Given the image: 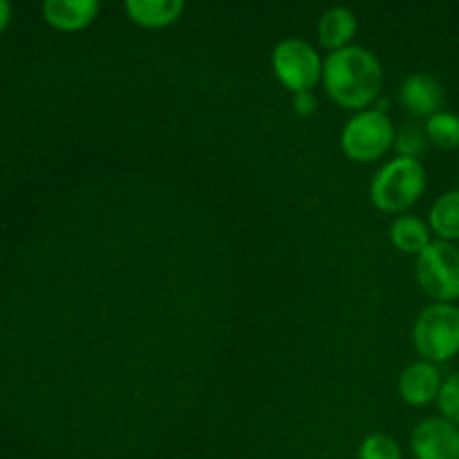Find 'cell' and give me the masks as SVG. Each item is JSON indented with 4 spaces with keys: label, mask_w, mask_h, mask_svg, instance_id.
I'll list each match as a JSON object with an SVG mask.
<instances>
[{
    "label": "cell",
    "mask_w": 459,
    "mask_h": 459,
    "mask_svg": "<svg viewBox=\"0 0 459 459\" xmlns=\"http://www.w3.org/2000/svg\"><path fill=\"white\" fill-rule=\"evenodd\" d=\"M323 88L336 106L352 112L368 110L384 88V67L370 49L348 45L330 52L323 63Z\"/></svg>",
    "instance_id": "cell-1"
},
{
    "label": "cell",
    "mask_w": 459,
    "mask_h": 459,
    "mask_svg": "<svg viewBox=\"0 0 459 459\" xmlns=\"http://www.w3.org/2000/svg\"><path fill=\"white\" fill-rule=\"evenodd\" d=\"M429 186L424 164L412 157L385 161L370 182V200L381 213H406L421 200Z\"/></svg>",
    "instance_id": "cell-2"
},
{
    "label": "cell",
    "mask_w": 459,
    "mask_h": 459,
    "mask_svg": "<svg viewBox=\"0 0 459 459\" xmlns=\"http://www.w3.org/2000/svg\"><path fill=\"white\" fill-rule=\"evenodd\" d=\"M412 345L424 361L446 363L459 354V307L433 303L420 312L412 325Z\"/></svg>",
    "instance_id": "cell-3"
},
{
    "label": "cell",
    "mask_w": 459,
    "mask_h": 459,
    "mask_svg": "<svg viewBox=\"0 0 459 459\" xmlns=\"http://www.w3.org/2000/svg\"><path fill=\"white\" fill-rule=\"evenodd\" d=\"M394 134H397V130H394L388 112L368 108V110L354 112L348 124L343 126L341 151L350 161L372 164L394 146Z\"/></svg>",
    "instance_id": "cell-4"
},
{
    "label": "cell",
    "mask_w": 459,
    "mask_h": 459,
    "mask_svg": "<svg viewBox=\"0 0 459 459\" xmlns=\"http://www.w3.org/2000/svg\"><path fill=\"white\" fill-rule=\"evenodd\" d=\"M415 276L421 291L435 303L459 300V247L433 240L415 260Z\"/></svg>",
    "instance_id": "cell-5"
},
{
    "label": "cell",
    "mask_w": 459,
    "mask_h": 459,
    "mask_svg": "<svg viewBox=\"0 0 459 459\" xmlns=\"http://www.w3.org/2000/svg\"><path fill=\"white\" fill-rule=\"evenodd\" d=\"M323 58L307 40L285 39L273 48L272 67L291 94L312 92L323 81Z\"/></svg>",
    "instance_id": "cell-6"
},
{
    "label": "cell",
    "mask_w": 459,
    "mask_h": 459,
    "mask_svg": "<svg viewBox=\"0 0 459 459\" xmlns=\"http://www.w3.org/2000/svg\"><path fill=\"white\" fill-rule=\"evenodd\" d=\"M415 459H459V426L444 417L420 421L411 433Z\"/></svg>",
    "instance_id": "cell-7"
},
{
    "label": "cell",
    "mask_w": 459,
    "mask_h": 459,
    "mask_svg": "<svg viewBox=\"0 0 459 459\" xmlns=\"http://www.w3.org/2000/svg\"><path fill=\"white\" fill-rule=\"evenodd\" d=\"M399 99H402L403 110L415 119H430L433 115L442 112L444 103H446L442 83L426 72H415V74L406 76L402 90H399Z\"/></svg>",
    "instance_id": "cell-8"
},
{
    "label": "cell",
    "mask_w": 459,
    "mask_h": 459,
    "mask_svg": "<svg viewBox=\"0 0 459 459\" xmlns=\"http://www.w3.org/2000/svg\"><path fill=\"white\" fill-rule=\"evenodd\" d=\"M444 377L439 368L430 361L411 363L406 370L399 375V397L412 408H426L437 402L439 390H442Z\"/></svg>",
    "instance_id": "cell-9"
},
{
    "label": "cell",
    "mask_w": 459,
    "mask_h": 459,
    "mask_svg": "<svg viewBox=\"0 0 459 459\" xmlns=\"http://www.w3.org/2000/svg\"><path fill=\"white\" fill-rule=\"evenodd\" d=\"M99 0H43V16L54 30L81 31L97 18Z\"/></svg>",
    "instance_id": "cell-10"
},
{
    "label": "cell",
    "mask_w": 459,
    "mask_h": 459,
    "mask_svg": "<svg viewBox=\"0 0 459 459\" xmlns=\"http://www.w3.org/2000/svg\"><path fill=\"white\" fill-rule=\"evenodd\" d=\"M130 21L143 30H164L179 21L186 0H124Z\"/></svg>",
    "instance_id": "cell-11"
},
{
    "label": "cell",
    "mask_w": 459,
    "mask_h": 459,
    "mask_svg": "<svg viewBox=\"0 0 459 459\" xmlns=\"http://www.w3.org/2000/svg\"><path fill=\"white\" fill-rule=\"evenodd\" d=\"M357 30L359 22L352 9L332 7L318 21L316 36L323 48L330 49V52H336V49H343L352 43V39L357 36Z\"/></svg>",
    "instance_id": "cell-12"
},
{
    "label": "cell",
    "mask_w": 459,
    "mask_h": 459,
    "mask_svg": "<svg viewBox=\"0 0 459 459\" xmlns=\"http://www.w3.org/2000/svg\"><path fill=\"white\" fill-rule=\"evenodd\" d=\"M390 242H393L399 254L415 255L417 258L433 242V231H430L426 220L403 213L390 224Z\"/></svg>",
    "instance_id": "cell-13"
},
{
    "label": "cell",
    "mask_w": 459,
    "mask_h": 459,
    "mask_svg": "<svg viewBox=\"0 0 459 459\" xmlns=\"http://www.w3.org/2000/svg\"><path fill=\"white\" fill-rule=\"evenodd\" d=\"M429 227L437 240H459V188L446 191L435 200L429 213Z\"/></svg>",
    "instance_id": "cell-14"
},
{
    "label": "cell",
    "mask_w": 459,
    "mask_h": 459,
    "mask_svg": "<svg viewBox=\"0 0 459 459\" xmlns=\"http://www.w3.org/2000/svg\"><path fill=\"white\" fill-rule=\"evenodd\" d=\"M424 130L433 146L442 148V151L459 148V115H455V112H437L430 119H426Z\"/></svg>",
    "instance_id": "cell-15"
},
{
    "label": "cell",
    "mask_w": 459,
    "mask_h": 459,
    "mask_svg": "<svg viewBox=\"0 0 459 459\" xmlns=\"http://www.w3.org/2000/svg\"><path fill=\"white\" fill-rule=\"evenodd\" d=\"M429 137H426V130L420 128L415 124H406L397 130L394 134V151L397 157H412V160H420L421 155L429 148Z\"/></svg>",
    "instance_id": "cell-16"
},
{
    "label": "cell",
    "mask_w": 459,
    "mask_h": 459,
    "mask_svg": "<svg viewBox=\"0 0 459 459\" xmlns=\"http://www.w3.org/2000/svg\"><path fill=\"white\" fill-rule=\"evenodd\" d=\"M357 459H403L397 439L385 433H372L359 444Z\"/></svg>",
    "instance_id": "cell-17"
},
{
    "label": "cell",
    "mask_w": 459,
    "mask_h": 459,
    "mask_svg": "<svg viewBox=\"0 0 459 459\" xmlns=\"http://www.w3.org/2000/svg\"><path fill=\"white\" fill-rule=\"evenodd\" d=\"M437 408L444 420L459 426V372H453L444 379L437 397Z\"/></svg>",
    "instance_id": "cell-18"
},
{
    "label": "cell",
    "mask_w": 459,
    "mask_h": 459,
    "mask_svg": "<svg viewBox=\"0 0 459 459\" xmlns=\"http://www.w3.org/2000/svg\"><path fill=\"white\" fill-rule=\"evenodd\" d=\"M318 108V101L316 97H314V92H296L294 94V112L299 117H309L314 115Z\"/></svg>",
    "instance_id": "cell-19"
},
{
    "label": "cell",
    "mask_w": 459,
    "mask_h": 459,
    "mask_svg": "<svg viewBox=\"0 0 459 459\" xmlns=\"http://www.w3.org/2000/svg\"><path fill=\"white\" fill-rule=\"evenodd\" d=\"M9 16H12V7H9V0H0V34H3L4 27H7Z\"/></svg>",
    "instance_id": "cell-20"
}]
</instances>
